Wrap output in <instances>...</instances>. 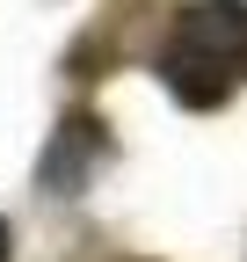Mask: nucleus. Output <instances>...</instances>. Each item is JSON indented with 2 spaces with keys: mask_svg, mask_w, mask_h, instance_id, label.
Listing matches in <instances>:
<instances>
[{
  "mask_svg": "<svg viewBox=\"0 0 247 262\" xmlns=\"http://www.w3.org/2000/svg\"><path fill=\"white\" fill-rule=\"evenodd\" d=\"M95 160H102V124H95V117H73V124L51 139V160H44V189H80Z\"/></svg>",
  "mask_w": 247,
  "mask_h": 262,
  "instance_id": "2",
  "label": "nucleus"
},
{
  "mask_svg": "<svg viewBox=\"0 0 247 262\" xmlns=\"http://www.w3.org/2000/svg\"><path fill=\"white\" fill-rule=\"evenodd\" d=\"M240 73H247V0H196L160 51L167 95L189 110H218Z\"/></svg>",
  "mask_w": 247,
  "mask_h": 262,
  "instance_id": "1",
  "label": "nucleus"
},
{
  "mask_svg": "<svg viewBox=\"0 0 247 262\" xmlns=\"http://www.w3.org/2000/svg\"><path fill=\"white\" fill-rule=\"evenodd\" d=\"M15 255V233H8V219H0V262H8Z\"/></svg>",
  "mask_w": 247,
  "mask_h": 262,
  "instance_id": "3",
  "label": "nucleus"
}]
</instances>
